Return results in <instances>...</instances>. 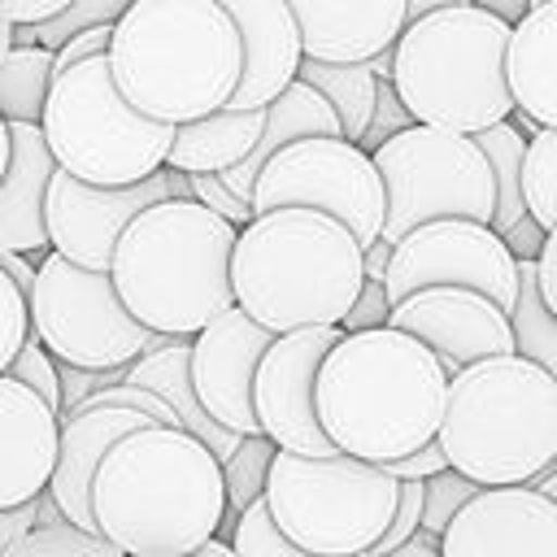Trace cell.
<instances>
[{
    "label": "cell",
    "mask_w": 557,
    "mask_h": 557,
    "mask_svg": "<svg viewBox=\"0 0 557 557\" xmlns=\"http://www.w3.org/2000/svg\"><path fill=\"white\" fill-rule=\"evenodd\" d=\"M91 518L126 557H191L226 527L222 461L183 426H144L100 461Z\"/></svg>",
    "instance_id": "obj_1"
},
{
    "label": "cell",
    "mask_w": 557,
    "mask_h": 557,
    "mask_svg": "<svg viewBox=\"0 0 557 557\" xmlns=\"http://www.w3.org/2000/svg\"><path fill=\"white\" fill-rule=\"evenodd\" d=\"M448 383L413 335L392 326L344 335L318 370V422L344 457L392 466L440 440Z\"/></svg>",
    "instance_id": "obj_2"
},
{
    "label": "cell",
    "mask_w": 557,
    "mask_h": 557,
    "mask_svg": "<svg viewBox=\"0 0 557 557\" xmlns=\"http://www.w3.org/2000/svg\"><path fill=\"white\" fill-rule=\"evenodd\" d=\"M109 70L139 117L178 131L226 113L244 74L239 26L222 0H131Z\"/></svg>",
    "instance_id": "obj_3"
},
{
    "label": "cell",
    "mask_w": 557,
    "mask_h": 557,
    "mask_svg": "<svg viewBox=\"0 0 557 557\" xmlns=\"http://www.w3.org/2000/svg\"><path fill=\"white\" fill-rule=\"evenodd\" d=\"M235 244L239 231L200 200H165L126 226L109 278L144 331L161 339H196L235 309Z\"/></svg>",
    "instance_id": "obj_4"
},
{
    "label": "cell",
    "mask_w": 557,
    "mask_h": 557,
    "mask_svg": "<svg viewBox=\"0 0 557 557\" xmlns=\"http://www.w3.org/2000/svg\"><path fill=\"white\" fill-rule=\"evenodd\" d=\"M231 283L235 305L270 335L344 326L366 287V248L326 213L274 209L239 231Z\"/></svg>",
    "instance_id": "obj_5"
},
{
    "label": "cell",
    "mask_w": 557,
    "mask_h": 557,
    "mask_svg": "<svg viewBox=\"0 0 557 557\" xmlns=\"http://www.w3.org/2000/svg\"><path fill=\"white\" fill-rule=\"evenodd\" d=\"M509 39L513 26L483 4H440L405 26L392 87L418 126L474 139L513 117Z\"/></svg>",
    "instance_id": "obj_6"
},
{
    "label": "cell",
    "mask_w": 557,
    "mask_h": 557,
    "mask_svg": "<svg viewBox=\"0 0 557 557\" xmlns=\"http://www.w3.org/2000/svg\"><path fill=\"white\" fill-rule=\"evenodd\" d=\"M440 448L479 487H531L557 466V379L522 357H492L448 383Z\"/></svg>",
    "instance_id": "obj_7"
},
{
    "label": "cell",
    "mask_w": 557,
    "mask_h": 557,
    "mask_svg": "<svg viewBox=\"0 0 557 557\" xmlns=\"http://www.w3.org/2000/svg\"><path fill=\"white\" fill-rule=\"evenodd\" d=\"M44 144L61 174L91 187H139L165 170L174 131L139 117L109 70V57L83 61L52 83L44 109Z\"/></svg>",
    "instance_id": "obj_8"
},
{
    "label": "cell",
    "mask_w": 557,
    "mask_h": 557,
    "mask_svg": "<svg viewBox=\"0 0 557 557\" xmlns=\"http://www.w3.org/2000/svg\"><path fill=\"white\" fill-rule=\"evenodd\" d=\"M265 509L283 540L309 557H370L387 535L400 483L357 457L278 453L265 483Z\"/></svg>",
    "instance_id": "obj_9"
},
{
    "label": "cell",
    "mask_w": 557,
    "mask_h": 557,
    "mask_svg": "<svg viewBox=\"0 0 557 557\" xmlns=\"http://www.w3.org/2000/svg\"><path fill=\"white\" fill-rule=\"evenodd\" d=\"M374 165L387 191L383 244L392 248L431 222L492 226L496 218V174L470 135L413 126L387 139L374 152Z\"/></svg>",
    "instance_id": "obj_10"
},
{
    "label": "cell",
    "mask_w": 557,
    "mask_h": 557,
    "mask_svg": "<svg viewBox=\"0 0 557 557\" xmlns=\"http://www.w3.org/2000/svg\"><path fill=\"white\" fill-rule=\"evenodd\" d=\"M30 331L57 366L87 374L131 370L139 357L165 344L126 313L109 274L78 270L57 252L39 261L30 287Z\"/></svg>",
    "instance_id": "obj_11"
},
{
    "label": "cell",
    "mask_w": 557,
    "mask_h": 557,
    "mask_svg": "<svg viewBox=\"0 0 557 557\" xmlns=\"http://www.w3.org/2000/svg\"><path fill=\"white\" fill-rule=\"evenodd\" d=\"M274 209H313L344 222L361 248L383 239L387 222V191L370 152L348 139H300L283 148L257 178L252 213Z\"/></svg>",
    "instance_id": "obj_12"
},
{
    "label": "cell",
    "mask_w": 557,
    "mask_h": 557,
    "mask_svg": "<svg viewBox=\"0 0 557 557\" xmlns=\"http://www.w3.org/2000/svg\"><path fill=\"white\" fill-rule=\"evenodd\" d=\"M387 300L392 309L431 287L479 292L505 313L518 305V257L492 226L479 222H431L405 235L387 265Z\"/></svg>",
    "instance_id": "obj_13"
},
{
    "label": "cell",
    "mask_w": 557,
    "mask_h": 557,
    "mask_svg": "<svg viewBox=\"0 0 557 557\" xmlns=\"http://www.w3.org/2000/svg\"><path fill=\"white\" fill-rule=\"evenodd\" d=\"M165 200H191V178L178 170H161L139 187L109 191V187H91V183H78L57 170L48 178V196H44L48 248L78 270L109 274L126 226Z\"/></svg>",
    "instance_id": "obj_14"
},
{
    "label": "cell",
    "mask_w": 557,
    "mask_h": 557,
    "mask_svg": "<svg viewBox=\"0 0 557 557\" xmlns=\"http://www.w3.org/2000/svg\"><path fill=\"white\" fill-rule=\"evenodd\" d=\"M339 339H344L339 326H318V331L278 335L270 344L252 383V409H257L261 435L278 453L339 457V448L326 440L318 422V370Z\"/></svg>",
    "instance_id": "obj_15"
},
{
    "label": "cell",
    "mask_w": 557,
    "mask_h": 557,
    "mask_svg": "<svg viewBox=\"0 0 557 557\" xmlns=\"http://www.w3.org/2000/svg\"><path fill=\"white\" fill-rule=\"evenodd\" d=\"M387 326L426 344L440 357L448 379H457L461 370L492 361V357H518L509 313L500 305H492L487 296L461 292V287H431V292L400 300L392 309Z\"/></svg>",
    "instance_id": "obj_16"
},
{
    "label": "cell",
    "mask_w": 557,
    "mask_h": 557,
    "mask_svg": "<svg viewBox=\"0 0 557 557\" xmlns=\"http://www.w3.org/2000/svg\"><path fill=\"white\" fill-rule=\"evenodd\" d=\"M274 339L278 335L257 326L239 305L191 339L196 400L205 405V413L222 431H231L239 440L261 435V422H257V409H252V383H257V370H261Z\"/></svg>",
    "instance_id": "obj_17"
},
{
    "label": "cell",
    "mask_w": 557,
    "mask_h": 557,
    "mask_svg": "<svg viewBox=\"0 0 557 557\" xmlns=\"http://www.w3.org/2000/svg\"><path fill=\"white\" fill-rule=\"evenodd\" d=\"M440 557H557V505L535 487H483L444 531Z\"/></svg>",
    "instance_id": "obj_18"
},
{
    "label": "cell",
    "mask_w": 557,
    "mask_h": 557,
    "mask_svg": "<svg viewBox=\"0 0 557 557\" xmlns=\"http://www.w3.org/2000/svg\"><path fill=\"white\" fill-rule=\"evenodd\" d=\"M61 413L0 374V513L35 505L57 474Z\"/></svg>",
    "instance_id": "obj_19"
},
{
    "label": "cell",
    "mask_w": 557,
    "mask_h": 557,
    "mask_svg": "<svg viewBox=\"0 0 557 557\" xmlns=\"http://www.w3.org/2000/svg\"><path fill=\"white\" fill-rule=\"evenodd\" d=\"M244 44V74L231 96V113H261L287 87L300 83L305 44L287 0H222Z\"/></svg>",
    "instance_id": "obj_20"
},
{
    "label": "cell",
    "mask_w": 557,
    "mask_h": 557,
    "mask_svg": "<svg viewBox=\"0 0 557 557\" xmlns=\"http://www.w3.org/2000/svg\"><path fill=\"white\" fill-rule=\"evenodd\" d=\"M300 26L305 61L370 65L392 52L409 26V0H287Z\"/></svg>",
    "instance_id": "obj_21"
},
{
    "label": "cell",
    "mask_w": 557,
    "mask_h": 557,
    "mask_svg": "<svg viewBox=\"0 0 557 557\" xmlns=\"http://www.w3.org/2000/svg\"><path fill=\"white\" fill-rule=\"evenodd\" d=\"M144 426H157V422L139 409H126V405H87V409L61 418V457H57V474H52L48 496L57 500L65 522L96 531V518H91L96 470L113 453V444H122L126 435H135Z\"/></svg>",
    "instance_id": "obj_22"
},
{
    "label": "cell",
    "mask_w": 557,
    "mask_h": 557,
    "mask_svg": "<svg viewBox=\"0 0 557 557\" xmlns=\"http://www.w3.org/2000/svg\"><path fill=\"white\" fill-rule=\"evenodd\" d=\"M509 91L513 109L540 131H557V0L531 4L509 39Z\"/></svg>",
    "instance_id": "obj_23"
},
{
    "label": "cell",
    "mask_w": 557,
    "mask_h": 557,
    "mask_svg": "<svg viewBox=\"0 0 557 557\" xmlns=\"http://www.w3.org/2000/svg\"><path fill=\"white\" fill-rule=\"evenodd\" d=\"M300 139H344V126H339L335 109H331L326 96L313 91L309 83L287 87V91L265 109V131H261L257 152H252L239 170L222 174V183H226L239 200L252 205V191H257L261 170H265L283 148H292V144H300Z\"/></svg>",
    "instance_id": "obj_24"
},
{
    "label": "cell",
    "mask_w": 557,
    "mask_h": 557,
    "mask_svg": "<svg viewBox=\"0 0 557 557\" xmlns=\"http://www.w3.org/2000/svg\"><path fill=\"white\" fill-rule=\"evenodd\" d=\"M126 383L131 387H144V392H157L174 413H178V426L187 435H196L222 466L239 453V435L222 431L205 405L196 400V387H191V339H165L161 348H152L148 357H139L131 370H126Z\"/></svg>",
    "instance_id": "obj_25"
},
{
    "label": "cell",
    "mask_w": 557,
    "mask_h": 557,
    "mask_svg": "<svg viewBox=\"0 0 557 557\" xmlns=\"http://www.w3.org/2000/svg\"><path fill=\"white\" fill-rule=\"evenodd\" d=\"M261 131H265V109L261 113H231L226 109V113H213L205 122L178 126L165 170H178L187 178H196V174H218L222 178L257 152Z\"/></svg>",
    "instance_id": "obj_26"
},
{
    "label": "cell",
    "mask_w": 557,
    "mask_h": 557,
    "mask_svg": "<svg viewBox=\"0 0 557 557\" xmlns=\"http://www.w3.org/2000/svg\"><path fill=\"white\" fill-rule=\"evenodd\" d=\"M300 83H309L313 91L326 96V104L335 109L344 139L361 148L374 109H379V78L370 74V65H322V61H305L300 65Z\"/></svg>",
    "instance_id": "obj_27"
},
{
    "label": "cell",
    "mask_w": 557,
    "mask_h": 557,
    "mask_svg": "<svg viewBox=\"0 0 557 557\" xmlns=\"http://www.w3.org/2000/svg\"><path fill=\"white\" fill-rule=\"evenodd\" d=\"M57 83V57L48 48H13L0 65V117L9 126H39Z\"/></svg>",
    "instance_id": "obj_28"
},
{
    "label": "cell",
    "mask_w": 557,
    "mask_h": 557,
    "mask_svg": "<svg viewBox=\"0 0 557 557\" xmlns=\"http://www.w3.org/2000/svg\"><path fill=\"white\" fill-rule=\"evenodd\" d=\"M474 144L483 148V157L492 161V174H496V218H492V231L509 235L518 222L531 218L527 213V191H522V170H527L531 139L513 122H500V126L474 135Z\"/></svg>",
    "instance_id": "obj_29"
},
{
    "label": "cell",
    "mask_w": 557,
    "mask_h": 557,
    "mask_svg": "<svg viewBox=\"0 0 557 557\" xmlns=\"http://www.w3.org/2000/svg\"><path fill=\"white\" fill-rule=\"evenodd\" d=\"M513 322V352L557 379V313L540 292V261H518V305Z\"/></svg>",
    "instance_id": "obj_30"
},
{
    "label": "cell",
    "mask_w": 557,
    "mask_h": 557,
    "mask_svg": "<svg viewBox=\"0 0 557 557\" xmlns=\"http://www.w3.org/2000/svg\"><path fill=\"white\" fill-rule=\"evenodd\" d=\"M274 457H278V448H274L265 435H257V440H244V444H239V453L222 466V474H226V527H222V535H218V540H226V544H231V535H235L239 518H244L252 505H261Z\"/></svg>",
    "instance_id": "obj_31"
},
{
    "label": "cell",
    "mask_w": 557,
    "mask_h": 557,
    "mask_svg": "<svg viewBox=\"0 0 557 557\" xmlns=\"http://www.w3.org/2000/svg\"><path fill=\"white\" fill-rule=\"evenodd\" d=\"M126 9H131V0H70V9L61 17H52L48 26L17 30L13 35V48H48L57 57L83 30H91V26H117Z\"/></svg>",
    "instance_id": "obj_32"
},
{
    "label": "cell",
    "mask_w": 557,
    "mask_h": 557,
    "mask_svg": "<svg viewBox=\"0 0 557 557\" xmlns=\"http://www.w3.org/2000/svg\"><path fill=\"white\" fill-rule=\"evenodd\" d=\"M4 557H126V553H117L96 531H83L74 522H57V527H30L22 540H13L4 548Z\"/></svg>",
    "instance_id": "obj_33"
},
{
    "label": "cell",
    "mask_w": 557,
    "mask_h": 557,
    "mask_svg": "<svg viewBox=\"0 0 557 557\" xmlns=\"http://www.w3.org/2000/svg\"><path fill=\"white\" fill-rule=\"evenodd\" d=\"M522 191H527V213L548 235L557 226V131H540L531 139L527 170H522Z\"/></svg>",
    "instance_id": "obj_34"
},
{
    "label": "cell",
    "mask_w": 557,
    "mask_h": 557,
    "mask_svg": "<svg viewBox=\"0 0 557 557\" xmlns=\"http://www.w3.org/2000/svg\"><path fill=\"white\" fill-rule=\"evenodd\" d=\"M483 487L479 483H470L466 474H457V470H444V474H435L431 483H426V505H422V531L426 535H435V540H444V531L453 527V518L479 496Z\"/></svg>",
    "instance_id": "obj_35"
},
{
    "label": "cell",
    "mask_w": 557,
    "mask_h": 557,
    "mask_svg": "<svg viewBox=\"0 0 557 557\" xmlns=\"http://www.w3.org/2000/svg\"><path fill=\"white\" fill-rule=\"evenodd\" d=\"M30 296L4 274L0 265V374H9V366L17 361V352L30 339Z\"/></svg>",
    "instance_id": "obj_36"
},
{
    "label": "cell",
    "mask_w": 557,
    "mask_h": 557,
    "mask_svg": "<svg viewBox=\"0 0 557 557\" xmlns=\"http://www.w3.org/2000/svg\"><path fill=\"white\" fill-rule=\"evenodd\" d=\"M231 548H235L239 557H309V553H300L292 540L278 535V527H274L265 500L252 505V509L239 518V527H235V535H231Z\"/></svg>",
    "instance_id": "obj_37"
},
{
    "label": "cell",
    "mask_w": 557,
    "mask_h": 557,
    "mask_svg": "<svg viewBox=\"0 0 557 557\" xmlns=\"http://www.w3.org/2000/svg\"><path fill=\"white\" fill-rule=\"evenodd\" d=\"M9 379L22 383V387H30L39 400H48L61 413V366L52 361V352L35 335L26 339V348L17 352V361L9 366Z\"/></svg>",
    "instance_id": "obj_38"
},
{
    "label": "cell",
    "mask_w": 557,
    "mask_h": 557,
    "mask_svg": "<svg viewBox=\"0 0 557 557\" xmlns=\"http://www.w3.org/2000/svg\"><path fill=\"white\" fill-rule=\"evenodd\" d=\"M418 122H413V113L400 104V96H396V87L392 83H379V109H374V122H370V131H366V139H361V152H379L387 139H396V135H405V131H413Z\"/></svg>",
    "instance_id": "obj_39"
},
{
    "label": "cell",
    "mask_w": 557,
    "mask_h": 557,
    "mask_svg": "<svg viewBox=\"0 0 557 557\" xmlns=\"http://www.w3.org/2000/svg\"><path fill=\"white\" fill-rule=\"evenodd\" d=\"M191 200H200L209 213H218V218H222V222H231L235 231H244V226L257 218V213H252V205H248V200H239V196H235L218 174H196V178H191Z\"/></svg>",
    "instance_id": "obj_40"
},
{
    "label": "cell",
    "mask_w": 557,
    "mask_h": 557,
    "mask_svg": "<svg viewBox=\"0 0 557 557\" xmlns=\"http://www.w3.org/2000/svg\"><path fill=\"white\" fill-rule=\"evenodd\" d=\"M392 322V300H387V283L383 278H366L352 313L344 318V335H361V331H383Z\"/></svg>",
    "instance_id": "obj_41"
},
{
    "label": "cell",
    "mask_w": 557,
    "mask_h": 557,
    "mask_svg": "<svg viewBox=\"0 0 557 557\" xmlns=\"http://www.w3.org/2000/svg\"><path fill=\"white\" fill-rule=\"evenodd\" d=\"M396 483H431L435 474H444V470H453L448 466V457H444V448H440V440L435 444H426V448H418V453H409V457H400V461H392V466H383Z\"/></svg>",
    "instance_id": "obj_42"
},
{
    "label": "cell",
    "mask_w": 557,
    "mask_h": 557,
    "mask_svg": "<svg viewBox=\"0 0 557 557\" xmlns=\"http://www.w3.org/2000/svg\"><path fill=\"white\" fill-rule=\"evenodd\" d=\"M109 44H113V26H91V30H83L78 39H70V44L57 52V78L70 74V70L83 65V61L109 57Z\"/></svg>",
    "instance_id": "obj_43"
},
{
    "label": "cell",
    "mask_w": 557,
    "mask_h": 557,
    "mask_svg": "<svg viewBox=\"0 0 557 557\" xmlns=\"http://www.w3.org/2000/svg\"><path fill=\"white\" fill-rule=\"evenodd\" d=\"M70 9V0H0V17L17 30H30V26H48L52 17H61Z\"/></svg>",
    "instance_id": "obj_44"
},
{
    "label": "cell",
    "mask_w": 557,
    "mask_h": 557,
    "mask_svg": "<svg viewBox=\"0 0 557 557\" xmlns=\"http://www.w3.org/2000/svg\"><path fill=\"white\" fill-rule=\"evenodd\" d=\"M505 239V248L518 257V261H540V252H544V231H540V222L535 218H527V222H518L509 235H500Z\"/></svg>",
    "instance_id": "obj_45"
},
{
    "label": "cell",
    "mask_w": 557,
    "mask_h": 557,
    "mask_svg": "<svg viewBox=\"0 0 557 557\" xmlns=\"http://www.w3.org/2000/svg\"><path fill=\"white\" fill-rule=\"evenodd\" d=\"M30 527H39V500L26 505V509H13V513H0V557L13 540H22Z\"/></svg>",
    "instance_id": "obj_46"
},
{
    "label": "cell",
    "mask_w": 557,
    "mask_h": 557,
    "mask_svg": "<svg viewBox=\"0 0 557 557\" xmlns=\"http://www.w3.org/2000/svg\"><path fill=\"white\" fill-rule=\"evenodd\" d=\"M540 292H544L548 309L557 313V226L548 231V239H544V252H540Z\"/></svg>",
    "instance_id": "obj_47"
},
{
    "label": "cell",
    "mask_w": 557,
    "mask_h": 557,
    "mask_svg": "<svg viewBox=\"0 0 557 557\" xmlns=\"http://www.w3.org/2000/svg\"><path fill=\"white\" fill-rule=\"evenodd\" d=\"M0 265H4V274L30 296V287H35V274H39V261L35 257H22V252H0Z\"/></svg>",
    "instance_id": "obj_48"
},
{
    "label": "cell",
    "mask_w": 557,
    "mask_h": 557,
    "mask_svg": "<svg viewBox=\"0 0 557 557\" xmlns=\"http://www.w3.org/2000/svg\"><path fill=\"white\" fill-rule=\"evenodd\" d=\"M479 4H483L487 13H496L505 26H518V22L531 13V4H527V0H479Z\"/></svg>",
    "instance_id": "obj_49"
},
{
    "label": "cell",
    "mask_w": 557,
    "mask_h": 557,
    "mask_svg": "<svg viewBox=\"0 0 557 557\" xmlns=\"http://www.w3.org/2000/svg\"><path fill=\"white\" fill-rule=\"evenodd\" d=\"M392 244H374V248H366V278H387V265H392Z\"/></svg>",
    "instance_id": "obj_50"
},
{
    "label": "cell",
    "mask_w": 557,
    "mask_h": 557,
    "mask_svg": "<svg viewBox=\"0 0 557 557\" xmlns=\"http://www.w3.org/2000/svg\"><path fill=\"white\" fill-rule=\"evenodd\" d=\"M387 557H440V540L422 531L418 540H409L405 548H396V553H387Z\"/></svg>",
    "instance_id": "obj_51"
},
{
    "label": "cell",
    "mask_w": 557,
    "mask_h": 557,
    "mask_svg": "<svg viewBox=\"0 0 557 557\" xmlns=\"http://www.w3.org/2000/svg\"><path fill=\"white\" fill-rule=\"evenodd\" d=\"M9 174H13V126L0 117V191H4Z\"/></svg>",
    "instance_id": "obj_52"
},
{
    "label": "cell",
    "mask_w": 557,
    "mask_h": 557,
    "mask_svg": "<svg viewBox=\"0 0 557 557\" xmlns=\"http://www.w3.org/2000/svg\"><path fill=\"white\" fill-rule=\"evenodd\" d=\"M531 487H535L540 496H548V500L557 505V466H553V470H544V474H540V479H535Z\"/></svg>",
    "instance_id": "obj_53"
},
{
    "label": "cell",
    "mask_w": 557,
    "mask_h": 557,
    "mask_svg": "<svg viewBox=\"0 0 557 557\" xmlns=\"http://www.w3.org/2000/svg\"><path fill=\"white\" fill-rule=\"evenodd\" d=\"M191 557H239V553H235L226 540H209V544H205L200 553H191Z\"/></svg>",
    "instance_id": "obj_54"
},
{
    "label": "cell",
    "mask_w": 557,
    "mask_h": 557,
    "mask_svg": "<svg viewBox=\"0 0 557 557\" xmlns=\"http://www.w3.org/2000/svg\"><path fill=\"white\" fill-rule=\"evenodd\" d=\"M13 35H17V26H9V22L0 17V65H4L9 52H13Z\"/></svg>",
    "instance_id": "obj_55"
}]
</instances>
